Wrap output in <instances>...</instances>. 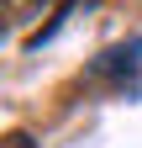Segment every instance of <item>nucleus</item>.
<instances>
[{"label": "nucleus", "mask_w": 142, "mask_h": 148, "mask_svg": "<svg viewBox=\"0 0 142 148\" xmlns=\"http://www.w3.org/2000/svg\"><path fill=\"white\" fill-rule=\"evenodd\" d=\"M37 5H42V0H0V37H5L16 21H21L26 11H37Z\"/></svg>", "instance_id": "3"}, {"label": "nucleus", "mask_w": 142, "mask_h": 148, "mask_svg": "<svg viewBox=\"0 0 142 148\" xmlns=\"http://www.w3.org/2000/svg\"><path fill=\"white\" fill-rule=\"evenodd\" d=\"M0 148H42V143L32 138V132H21V127H16V132H5V138H0Z\"/></svg>", "instance_id": "4"}, {"label": "nucleus", "mask_w": 142, "mask_h": 148, "mask_svg": "<svg viewBox=\"0 0 142 148\" xmlns=\"http://www.w3.org/2000/svg\"><path fill=\"white\" fill-rule=\"evenodd\" d=\"M137 74H142V37H126V42L105 48L100 58L84 69V79H90V85H116V90H126Z\"/></svg>", "instance_id": "1"}, {"label": "nucleus", "mask_w": 142, "mask_h": 148, "mask_svg": "<svg viewBox=\"0 0 142 148\" xmlns=\"http://www.w3.org/2000/svg\"><path fill=\"white\" fill-rule=\"evenodd\" d=\"M79 5H84V0H63V5H58V11H53V21H47V27H37V32H32V37H26V48H42V42H53V37H58V32H63V21H68V16H74Z\"/></svg>", "instance_id": "2"}]
</instances>
